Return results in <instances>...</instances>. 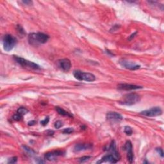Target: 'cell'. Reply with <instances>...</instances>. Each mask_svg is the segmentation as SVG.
Segmentation results:
<instances>
[{"label": "cell", "instance_id": "7", "mask_svg": "<svg viewBox=\"0 0 164 164\" xmlns=\"http://www.w3.org/2000/svg\"><path fill=\"white\" fill-rule=\"evenodd\" d=\"M57 65L64 71H69L71 67V62L68 59H64L57 62Z\"/></svg>", "mask_w": 164, "mask_h": 164}, {"label": "cell", "instance_id": "17", "mask_svg": "<svg viewBox=\"0 0 164 164\" xmlns=\"http://www.w3.org/2000/svg\"><path fill=\"white\" fill-rule=\"evenodd\" d=\"M124 131H125V133L127 135H131L132 133H133V130H132L131 128L130 127V126H128L125 127Z\"/></svg>", "mask_w": 164, "mask_h": 164}, {"label": "cell", "instance_id": "9", "mask_svg": "<svg viewBox=\"0 0 164 164\" xmlns=\"http://www.w3.org/2000/svg\"><path fill=\"white\" fill-rule=\"evenodd\" d=\"M119 63L122 66H123L124 67L126 68V69H130V70H136V69H139V68L141 67L139 65H137L135 63H133L131 62H130L126 60H122L120 61Z\"/></svg>", "mask_w": 164, "mask_h": 164}, {"label": "cell", "instance_id": "2", "mask_svg": "<svg viewBox=\"0 0 164 164\" xmlns=\"http://www.w3.org/2000/svg\"><path fill=\"white\" fill-rule=\"evenodd\" d=\"M141 100V96L136 93H130L126 94L120 101V103L123 105L131 106L139 103Z\"/></svg>", "mask_w": 164, "mask_h": 164}, {"label": "cell", "instance_id": "13", "mask_svg": "<svg viewBox=\"0 0 164 164\" xmlns=\"http://www.w3.org/2000/svg\"><path fill=\"white\" fill-rule=\"evenodd\" d=\"M92 147V146L90 144H82V143L78 144H76L74 147V151L77 153V152L86 151L87 149H91Z\"/></svg>", "mask_w": 164, "mask_h": 164}, {"label": "cell", "instance_id": "11", "mask_svg": "<svg viewBox=\"0 0 164 164\" xmlns=\"http://www.w3.org/2000/svg\"><path fill=\"white\" fill-rule=\"evenodd\" d=\"M118 89L119 90H136V89H142V87L135 85L133 84H119L117 86Z\"/></svg>", "mask_w": 164, "mask_h": 164}, {"label": "cell", "instance_id": "15", "mask_svg": "<svg viewBox=\"0 0 164 164\" xmlns=\"http://www.w3.org/2000/svg\"><path fill=\"white\" fill-rule=\"evenodd\" d=\"M56 108V110L57 112L61 115L62 116H67V117H73V115L70 114L69 112H66L65 110H64L63 108L59 107V106H57L55 107Z\"/></svg>", "mask_w": 164, "mask_h": 164}, {"label": "cell", "instance_id": "24", "mask_svg": "<svg viewBox=\"0 0 164 164\" xmlns=\"http://www.w3.org/2000/svg\"><path fill=\"white\" fill-rule=\"evenodd\" d=\"M18 161V158L17 157H13L12 158H10L9 161H8V163H15Z\"/></svg>", "mask_w": 164, "mask_h": 164}, {"label": "cell", "instance_id": "3", "mask_svg": "<svg viewBox=\"0 0 164 164\" xmlns=\"http://www.w3.org/2000/svg\"><path fill=\"white\" fill-rule=\"evenodd\" d=\"M17 43L16 38L11 35H5L3 38V49L6 51H11L15 47Z\"/></svg>", "mask_w": 164, "mask_h": 164}, {"label": "cell", "instance_id": "23", "mask_svg": "<svg viewBox=\"0 0 164 164\" xmlns=\"http://www.w3.org/2000/svg\"><path fill=\"white\" fill-rule=\"evenodd\" d=\"M49 120V119L48 117H46V118L44 119V120H42V121L40 122V123H41V124H42V125L46 126V125L48 124V123Z\"/></svg>", "mask_w": 164, "mask_h": 164}, {"label": "cell", "instance_id": "26", "mask_svg": "<svg viewBox=\"0 0 164 164\" xmlns=\"http://www.w3.org/2000/svg\"><path fill=\"white\" fill-rule=\"evenodd\" d=\"M22 2L24 4H26V5H28L32 4V2H31V1H23Z\"/></svg>", "mask_w": 164, "mask_h": 164}, {"label": "cell", "instance_id": "21", "mask_svg": "<svg viewBox=\"0 0 164 164\" xmlns=\"http://www.w3.org/2000/svg\"><path fill=\"white\" fill-rule=\"evenodd\" d=\"M22 117H23V116L21 115L20 114H18V113L13 116V120H16V121L21 120L22 119Z\"/></svg>", "mask_w": 164, "mask_h": 164}, {"label": "cell", "instance_id": "10", "mask_svg": "<svg viewBox=\"0 0 164 164\" xmlns=\"http://www.w3.org/2000/svg\"><path fill=\"white\" fill-rule=\"evenodd\" d=\"M65 153L62 151H54L52 152L47 153L45 155V158L49 161L56 160L58 157L62 156Z\"/></svg>", "mask_w": 164, "mask_h": 164}, {"label": "cell", "instance_id": "4", "mask_svg": "<svg viewBox=\"0 0 164 164\" xmlns=\"http://www.w3.org/2000/svg\"><path fill=\"white\" fill-rule=\"evenodd\" d=\"M73 75L76 79L79 81H85L87 82H91L95 80V76L89 73H84L81 71H74Z\"/></svg>", "mask_w": 164, "mask_h": 164}, {"label": "cell", "instance_id": "25", "mask_svg": "<svg viewBox=\"0 0 164 164\" xmlns=\"http://www.w3.org/2000/svg\"><path fill=\"white\" fill-rule=\"evenodd\" d=\"M156 150L157 152L160 154V155L161 157H163V151L162 149H161V148H156Z\"/></svg>", "mask_w": 164, "mask_h": 164}, {"label": "cell", "instance_id": "20", "mask_svg": "<svg viewBox=\"0 0 164 164\" xmlns=\"http://www.w3.org/2000/svg\"><path fill=\"white\" fill-rule=\"evenodd\" d=\"M74 131V129L72 128H67L63 130V133L64 134H70Z\"/></svg>", "mask_w": 164, "mask_h": 164}, {"label": "cell", "instance_id": "19", "mask_svg": "<svg viewBox=\"0 0 164 164\" xmlns=\"http://www.w3.org/2000/svg\"><path fill=\"white\" fill-rule=\"evenodd\" d=\"M63 126V122L61 120H57L55 123H54V128L57 129L60 128Z\"/></svg>", "mask_w": 164, "mask_h": 164}, {"label": "cell", "instance_id": "22", "mask_svg": "<svg viewBox=\"0 0 164 164\" xmlns=\"http://www.w3.org/2000/svg\"><path fill=\"white\" fill-rule=\"evenodd\" d=\"M89 158H90V156H83L82 158L79 159V161L81 162V163H84V162H85L87 160H89Z\"/></svg>", "mask_w": 164, "mask_h": 164}, {"label": "cell", "instance_id": "8", "mask_svg": "<svg viewBox=\"0 0 164 164\" xmlns=\"http://www.w3.org/2000/svg\"><path fill=\"white\" fill-rule=\"evenodd\" d=\"M125 151L127 152V159L129 161V162L132 163L133 161V158H134V155L133 153V147H132V144L131 142L128 141H127L124 147H123Z\"/></svg>", "mask_w": 164, "mask_h": 164}, {"label": "cell", "instance_id": "18", "mask_svg": "<svg viewBox=\"0 0 164 164\" xmlns=\"http://www.w3.org/2000/svg\"><path fill=\"white\" fill-rule=\"evenodd\" d=\"M23 147H24V149L25 150V151H26V153H28V154H30V155H33V154L35 153V152L33 151V150L31 149L30 148H29L28 147L24 146Z\"/></svg>", "mask_w": 164, "mask_h": 164}, {"label": "cell", "instance_id": "27", "mask_svg": "<svg viewBox=\"0 0 164 164\" xmlns=\"http://www.w3.org/2000/svg\"><path fill=\"white\" fill-rule=\"evenodd\" d=\"M35 123V120H32V121H30L28 122V125L29 126H32V125H34Z\"/></svg>", "mask_w": 164, "mask_h": 164}, {"label": "cell", "instance_id": "6", "mask_svg": "<svg viewBox=\"0 0 164 164\" xmlns=\"http://www.w3.org/2000/svg\"><path fill=\"white\" fill-rule=\"evenodd\" d=\"M161 114H162V110L160 107H153L149 109V110H146L141 112V114L149 117L159 116L161 115Z\"/></svg>", "mask_w": 164, "mask_h": 164}, {"label": "cell", "instance_id": "1", "mask_svg": "<svg viewBox=\"0 0 164 164\" xmlns=\"http://www.w3.org/2000/svg\"><path fill=\"white\" fill-rule=\"evenodd\" d=\"M49 38L48 35L43 33H32L28 36V41L31 45L38 46L46 43Z\"/></svg>", "mask_w": 164, "mask_h": 164}, {"label": "cell", "instance_id": "16", "mask_svg": "<svg viewBox=\"0 0 164 164\" xmlns=\"http://www.w3.org/2000/svg\"><path fill=\"white\" fill-rule=\"evenodd\" d=\"M28 112V110H27L26 108H24V107H21V108H19L18 109V111H17V113L19 114H20V115H22V116H23L24 115H25L26 114H27Z\"/></svg>", "mask_w": 164, "mask_h": 164}, {"label": "cell", "instance_id": "5", "mask_svg": "<svg viewBox=\"0 0 164 164\" xmlns=\"http://www.w3.org/2000/svg\"><path fill=\"white\" fill-rule=\"evenodd\" d=\"M14 59L17 62V63H18L20 65L24 67H27V68H29V69H35V70H38L40 69V67L32 62H30L29 60H27L24 59L19 57H14Z\"/></svg>", "mask_w": 164, "mask_h": 164}, {"label": "cell", "instance_id": "12", "mask_svg": "<svg viewBox=\"0 0 164 164\" xmlns=\"http://www.w3.org/2000/svg\"><path fill=\"white\" fill-rule=\"evenodd\" d=\"M106 118L108 120L110 121H120L122 120L123 117L122 116L119 114V113L115 112H110L106 114Z\"/></svg>", "mask_w": 164, "mask_h": 164}, {"label": "cell", "instance_id": "14", "mask_svg": "<svg viewBox=\"0 0 164 164\" xmlns=\"http://www.w3.org/2000/svg\"><path fill=\"white\" fill-rule=\"evenodd\" d=\"M119 161V159H117L115 156H114L112 154H108L105 156H104L102 159L99 161L98 163H104V162H109L112 163H115Z\"/></svg>", "mask_w": 164, "mask_h": 164}]
</instances>
